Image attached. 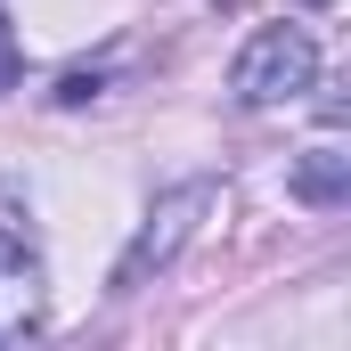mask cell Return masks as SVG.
<instances>
[{
    "label": "cell",
    "instance_id": "4",
    "mask_svg": "<svg viewBox=\"0 0 351 351\" xmlns=\"http://www.w3.org/2000/svg\"><path fill=\"white\" fill-rule=\"evenodd\" d=\"M294 196L302 204H343V156L335 147H311L302 172H294Z\"/></svg>",
    "mask_w": 351,
    "mask_h": 351
},
{
    "label": "cell",
    "instance_id": "5",
    "mask_svg": "<svg viewBox=\"0 0 351 351\" xmlns=\"http://www.w3.org/2000/svg\"><path fill=\"white\" fill-rule=\"evenodd\" d=\"M8 82H16V49H0V90H8Z\"/></svg>",
    "mask_w": 351,
    "mask_h": 351
},
{
    "label": "cell",
    "instance_id": "3",
    "mask_svg": "<svg viewBox=\"0 0 351 351\" xmlns=\"http://www.w3.org/2000/svg\"><path fill=\"white\" fill-rule=\"evenodd\" d=\"M41 262H33V245L16 237V229H0V343H16V335H33L41 327Z\"/></svg>",
    "mask_w": 351,
    "mask_h": 351
},
{
    "label": "cell",
    "instance_id": "1",
    "mask_svg": "<svg viewBox=\"0 0 351 351\" xmlns=\"http://www.w3.org/2000/svg\"><path fill=\"white\" fill-rule=\"evenodd\" d=\"M229 90H237V106H294L302 90H319V41H311V25H286V16L262 25L237 49Z\"/></svg>",
    "mask_w": 351,
    "mask_h": 351
},
{
    "label": "cell",
    "instance_id": "2",
    "mask_svg": "<svg viewBox=\"0 0 351 351\" xmlns=\"http://www.w3.org/2000/svg\"><path fill=\"white\" fill-rule=\"evenodd\" d=\"M221 204V188L213 180H180V188H164L156 204H147V221H139V237L123 245V262H114V294H139L147 286V269H172L180 245L204 229V213Z\"/></svg>",
    "mask_w": 351,
    "mask_h": 351
}]
</instances>
